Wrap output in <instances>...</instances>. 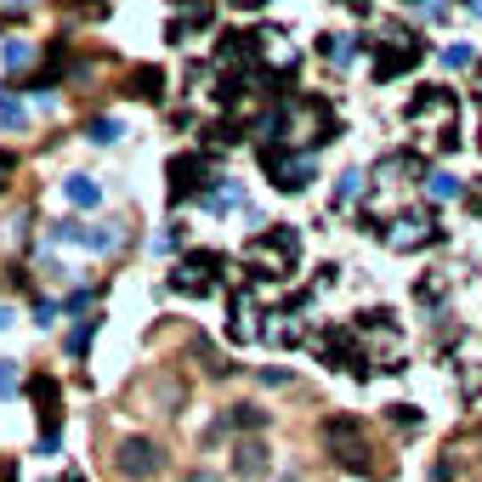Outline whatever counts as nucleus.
<instances>
[{
    "instance_id": "obj_1",
    "label": "nucleus",
    "mask_w": 482,
    "mask_h": 482,
    "mask_svg": "<svg viewBox=\"0 0 482 482\" xmlns=\"http://www.w3.org/2000/svg\"><path fill=\"white\" fill-rule=\"evenodd\" d=\"M267 131H273L284 148H306V153H313V148H323V143H335V136H340V119H335L330 102L301 97V91H295V97L278 102V114H273Z\"/></svg>"
},
{
    "instance_id": "obj_2",
    "label": "nucleus",
    "mask_w": 482,
    "mask_h": 482,
    "mask_svg": "<svg viewBox=\"0 0 482 482\" xmlns=\"http://www.w3.org/2000/svg\"><path fill=\"white\" fill-rule=\"evenodd\" d=\"M409 131L426 153H454L460 148V97L448 86H420L409 102Z\"/></svg>"
},
{
    "instance_id": "obj_3",
    "label": "nucleus",
    "mask_w": 482,
    "mask_h": 482,
    "mask_svg": "<svg viewBox=\"0 0 482 482\" xmlns=\"http://www.w3.org/2000/svg\"><path fill=\"white\" fill-rule=\"evenodd\" d=\"M295 261H301V233L290 222H273V233H256L244 250V273H250L244 284H284Z\"/></svg>"
},
{
    "instance_id": "obj_4",
    "label": "nucleus",
    "mask_w": 482,
    "mask_h": 482,
    "mask_svg": "<svg viewBox=\"0 0 482 482\" xmlns=\"http://www.w3.org/2000/svg\"><path fill=\"white\" fill-rule=\"evenodd\" d=\"M261 170L278 182L284 193H301L306 182L318 176V153L306 148H284V143H261Z\"/></svg>"
},
{
    "instance_id": "obj_5",
    "label": "nucleus",
    "mask_w": 482,
    "mask_h": 482,
    "mask_svg": "<svg viewBox=\"0 0 482 482\" xmlns=\"http://www.w3.org/2000/svg\"><path fill=\"white\" fill-rule=\"evenodd\" d=\"M222 267H227V261L210 256V250L182 256L176 267H170V290H182V295H210L216 284H222Z\"/></svg>"
},
{
    "instance_id": "obj_6",
    "label": "nucleus",
    "mask_w": 482,
    "mask_h": 482,
    "mask_svg": "<svg viewBox=\"0 0 482 482\" xmlns=\"http://www.w3.org/2000/svg\"><path fill=\"white\" fill-rule=\"evenodd\" d=\"M210 182H216V170H210V153H176L170 159V199H205L210 193Z\"/></svg>"
},
{
    "instance_id": "obj_7",
    "label": "nucleus",
    "mask_w": 482,
    "mask_h": 482,
    "mask_svg": "<svg viewBox=\"0 0 482 482\" xmlns=\"http://www.w3.org/2000/svg\"><path fill=\"white\" fill-rule=\"evenodd\" d=\"M380 239L392 244V250H426V244H437L443 233H437V222H431L426 210H403V216H392V222L380 227Z\"/></svg>"
},
{
    "instance_id": "obj_8",
    "label": "nucleus",
    "mask_w": 482,
    "mask_h": 482,
    "mask_svg": "<svg viewBox=\"0 0 482 482\" xmlns=\"http://www.w3.org/2000/svg\"><path fill=\"white\" fill-rule=\"evenodd\" d=\"M323 443H330V454L347 465V471H364L369 465V448H364V426L357 420H347V414H335L330 426H323Z\"/></svg>"
},
{
    "instance_id": "obj_9",
    "label": "nucleus",
    "mask_w": 482,
    "mask_h": 482,
    "mask_svg": "<svg viewBox=\"0 0 482 482\" xmlns=\"http://www.w3.org/2000/svg\"><path fill=\"white\" fill-rule=\"evenodd\" d=\"M420 57H426L420 35H392V40H386L380 52H375V80H380V86H386V80H397V74H403V69H414Z\"/></svg>"
},
{
    "instance_id": "obj_10",
    "label": "nucleus",
    "mask_w": 482,
    "mask_h": 482,
    "mask_svg": "<svg viewBox=\"0 0 482 482\" xmlns=\"http://www.w3.org/2000/svg\"><path fill=\"white\" fill-rule=\"evenodd\" d=\"M256 318H267V313H261V301H256V284H239V290H233V323H227V335L239 340V347H244V340H256V335H267Z\"/></svg>"
},
{
    "instance_id": "obj_11",
    "label": "nucleus",
    "mask_w": 482,
    "mask_h": 482,
    "mask_svg": "<svg viewBox=\"0 0 482 482\" xmlns=\"http://www.w3.org/2000/svg\"><path fill=\"white\" fill-rule=\"evenodd\" d=\"M29 392H35V403H40V437H57V426H63V386H57L52 375H40Z\"/></svg>"
},
{
    "instance_id": "obj_12",
    "label": "nucleus",
    "mask_w": 482,
    "mask_h": 482,
    "mask_svg": "<svg viewBox=\"0 0 482 482\" xmlns=\"http://www.w3.org/2000/svg\"><path fill=\"white\" fill-rule=\"evenodd\" d=\"M119 471H126V477H153V471H159V448L143 443V437H126V443H119Z\"/></svg>"
},
{
    "instance_id": "obj_13",
    "label": "nucleus",
    "mask_w": 482,
    "mask_h": 482,
    "mask_svg": "<svg viewBox=\"0 0 482 482\" xmlns=\"http://www.w3.org/2000/svg\"><path fill=\"white\" fill-rule=\"evenodd\" d=\"M250 199H244V188L233 176H216L210 182V193H205V210H216V216H227V210H244Z\"/></svg>"
},
{
    "instance_id": "obj_14",
    "label": "nucleus",
    "mask_w": 482,
    "mask_h": 482,
    "mask_svg": "<svg viewBox=\"0 0 482 482\" xmlns=\"http://www.w3.org/2000/svg\"><path fill=\"white\" fill-rule=\"evenodd\" d=\"M465 193V182L454 176V170H431V176H426V199H437V205H443V199H460Z\"/></svg>"
},
{
    "instance_id": "obj_15",
    "label": "nucleus",
    "mask_w": 482,
    "mask_h": 482,
    "mask_svg": "<svg viewBox=\"0 0 482 482\" xmlns=\"http://www.w3.org/2000/svg\"><path fill=\"white\" fill-rule=\"evenodd\" d=\"M63 193H69V205H80V210H97V199H102V188L91 176H69Z\"/></svg>"
},
{
    "instance_id": "obj_16",
    "label": "nucleus",
    "mask_w": 482,
    "mask_h": 482,
    "mask_svg": "<svg viewBox=\"0 0 482 482\" xmlns=\"http://www.w3.org/2000/svg\"><path fill=\"white\" fill-rule=\"evenodd\" d=\"M131 91H136L143 102H159V97H165V74H159V69H136V74H131Z\"/></svg>"
},
{
    "instance_id": "obj_17",
    "label": "nucleus",
    "mask_w": 482,
    "mask_h": 482,
    "mask_svg": "<svg viewBox=\"0 0 482 482\" xmlns=\"http://www.w3.org/2000/svg\"><path fill=\"white\" fill-rule=\"evenodd\" d=\"M267 471V448L261 443H239V477H261Z\"/></svg>"
},
{
    "instance_id": "obj_18",
    "label": "nucleus",
    "mask_w": 482,
    "mask_h": 482,
    "mask_svg": "<svg viewBox=\"0 0 482 482\" xmlns=\"http://www.w3.org/2000/svg\"><path fill=\"white\" fill-rule=\"evenodd\" d=\"M86 136H91V143H97V148L119 143V119H114V114H97V119H91V126H86Z\"/></svg>"
},
{
    "instance_id": "obj_19",
    "label": "nucleus",
    "mask_w": 482,
    "mask_h": 482,
    "mask_svg": "<svg viewBox=\"0 0 482 482\" xmlns=\"http://www.w3.org/2000/svg\"><path fill=\"white\" fill-rule=\"evenodd\" d=\"M23 102L18 97H12V91H0V126H6V131H23Z\"/></svg>"
},
{
    "instance_id": "obj_20",
    "label": "nucleus",
    "mask_w": 482,
    "mask_h": 482,
    "mask_svg": "<svg viewBox=\"0 0 482 482\" xmlns=\"http://www.w3.org/2000/svg\"><path fill=\"white\" fill-rule=\"evenodd\" d=\"M318 45H323V57H330L335 69H347V63H352V40H340V35H323Z\"/></svg>"
},
{
    "instance_id": "obj_21",
    "label": "nucleus",
    "mask_w": 482,
    "mask_h": 482,
    "mask_svg": "<svg viewBox=\"0 0 482 482\" xmlns=\"http://www.w3.org/2000/svg\"><path fill=\"white\" fill-rule=\"evenodd\" d=\"M29 63H35V45H29V40H6V69L18 74V69H29Z\"/></svg>"
},
{
    "instance_id": "obj_22",
    "label": "nucleus",
    "mask_w": 482,
    "mask_h": 482,
    "mask_svg": "<svg viewBox=\"0 0 482 482\" xmlns=\"http://www.w3.org/2000/svg\"><path fill=\"white\" fill-rule=\"evenodd\" d=\"M471 40H454V45H443V69H471Z\"/></svg>"
},
{
    "instance_id": "obj_23",
    "label": "nucleus",
    "mask_w": 482,
    "mask_h": 482,
    "mask_svg": "<svg viewBox=\"0 0 482 482\" xmlns=\"http://www.w3.org/2000/svg\"><path fill=\"white\" fill-rule=\"evenodd\" d=\"M364 188H369V176H364V170H347V176H340V205H352V199L364 193Z\"/></svg>"
},
{
    "instance_id": "obj_24",
    "label": "nucleus",
    "mask_w": 482,
    "mask_h": 482,
    "mask_svg": "<svg viewBox=\"0 0 482 482\" xmlns=\"http://www.w3.org/2000/svg\"><path fill=\"white\" fill-rule=\"evenodd\" d=\"M12 392H18V364L0 357V397H12Z\"/></svg>"
},
{
    "instance_id": "obj_25",
    "label": "nucleus",
    "mask_w": 482,
    "mask_h": 482,
    "mask_svg": "<svg viewBox=\"0 0 482 482\" xmlns=\"http://www.w3.org/2000/svg\"><path fill=\"white\" fill-rule=\"evenodd\" d=\"M86 347H91V318H86V323H80V330H74V335H69V352H74V357H80Z\"/></svg>"
},
{
    "instance_id": "obj_26",
    "label": "nucleus",
    "mask_w": 482,
    "mask_h": 482,
    "mask_svg": "<svg viewBox=\"0 0 482 482\" xmlns=\"http://www.w3.org/2000/svg\"><path fill=\"white\" fill-rule=\"evenodd\" d=\"M227 6H239V12H261L267 0H227Z\"/></svg>"
},
{
    "instance_id": "obj_27",
    "label": "nucleus",
    "mask_w": 482,
    "mask_h": 482,
    "mask_svg": "<svg viewBox=\"0 0 482 482\" xmlns=\"http://www.w3.org/2000/svg\"><path fill=\"white\" fill-rule=\"evenodd\" d=\"M6 176H12V159H6V153H0V188H6Z\"/></svg>"
},
{
    "instance_id": "obj_28",
    "label": "nucleus",
    "mask_w": 482,
    "mask_h": 482,
    "mask_svg": "<svg viewBox=\"0 0 482 482\" xmlns=\"http://www.w3.org/2000/svg\"><path fill=\"white\" fill-rule=\"evenodd\" d=\"M0 6H12V12H23V6H35V0H0Z\"/></svg>"
},
{
    "instance_id": "obj_29",
    "label": "nucleus",
    "mask_w": 482,
    "mask_h": 482,
    "mask_svg": "<svg viewBox=\"0 0 482 482\" xmlns=\"http://www.w3.org/2000/svg\"><path fill=\"white\" fill-rule=\"evenodd\" d=\"M347 6H352V12H369V0H347Z\"/></svg>"
},
{
    "instance_id": "obj_30",
    "label": "nucleus",
    "mask_w": 482,
    "mask_h": 482,
    "mask_svg": "<svg viewBox=\"0 0 482 482\" xmlns=\"http://www.w3.org/2000/svg\"><path fill=\"white\" fill-rule=\"evenodd\" d=\"M6 323H12V313H6V306H0V330H6Z\"/></svg>"
},
{
    "instance_id": "obj_31",
    "label": "nucleus",
    "mask_w": 482,
    "mask_h": 482,
    "mask_svg": "<svg viewBox=\"0 0 482 482\" xmlns=\"http://www.w3.org/2000/svg\"><path fill=\"white\" fill-rule=\"evenodd\" d=\"M465 6H471V12H477V18H482V0H465Z\"/></svg>"
},
{
    "instance_id": "obj_32",
    "label": "nucleus",
    "mask_w": 482,
    "mask_h": 482,
    "mask_svg": "<svg viewBox=\"0 0 482 482\" xmlns=\"http://www.w3.org/2000/svg\"><path fill=\"white\" fill-rule=\"evenodd\" d=\"M199 482H210V477H199Z\"/></svg>"
}]
</instances>
